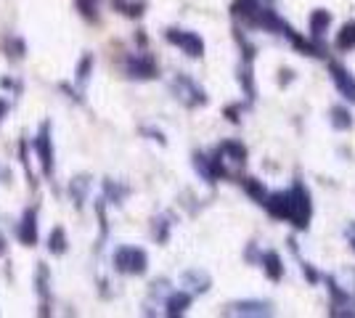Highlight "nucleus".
I'll return each instance as SVG.
<instances>
[{"label": "nucleus", "instance_id": "5701e85b", "mask_svg": "<svg viewBox=\"0 0 355 318\" xmlns=\"http://www.w3.org/2000/svg\"><path fill=\"white\" fill-rule=\"evenodd\" d=\"M114 6H117L122 14H128V16L144 14V3H125V0H114Z\"/></svg>", "mask_w": 355, "mask_h": 318}, {"label": "nucleus", "instance_id": "f03ea898", "mask_svg": "<svg viewBox=\"0 0 355 318\" xmlns=\"http://www.w3.org/2000/svg\"><path fill=\"white\" fill-rule=\"evenodd\" d=\"M148 265V258L144 249H138V247H119L117 252H114V268L119 273H130V276H138V273H144Z\"/></svg>", "mask_w": 355, "mask_h": 318}, {"label": "nucleus", "instance_id": "6e6552de", "mask_svg": "<svg viewBox=\"0 0 355 318\" xmlns=\"http://www.w3.org/2000/svg\"><path fill=\"white\" fill-rule=\"evenodd\" d=\"M215 154L220 157L223 162H225V159L234 162V165H244V162H247V146L239 143V141H223Z\"/></svg>", "mask_w": 355, "mask_h": 318}, {"label": "nucleus", "instance_id": "2eb2a0df", "mask_svg": "<svg viewBox=\"0 0 355 318\" xmlns=\"http://www.w3.org/2000/svg\"><path fill=\"white\" fill-rule=\"evenodd\" d=\"M193 167H196V173H199L207 183L218 181V175H215V170H212V159H209V157H205V154H193Z\"/></svg>", "mask_w": 355, "mask_h": 318}, {"label": "nucleus", "instance_id": "4468645a", "mask_svg": "<svg viewBox=\"0 0 355 318\" xmlns=\"http://www.w3.org/2000/svg\"><path fill=\"white\" fill-rule=\"evenodd\" d=\"M260 6H263L260 0H236V3H234V16H236V19H241L244 24H250Z\"/></svg>", "mask_w": 355, "mask_h": 318}, {"label": "nucleus", "instance_id": "1a4fd4ad", "mask_svg": "<svg viewBox=\"0 0 355 318\" xmlns=\"http://www.w3.org/2000/svg\"><path fill=\"white\" fill-rule=\"evenodd\" d=\"M19 239L21 244H37V210L30 207V210L24 212V218H21V226H19Z\"/></svg>", "mask_w": 355, "mask_h": 318}, {"label": "nucleus", "instance_id": "f3484780", "mask_svg": "<svg viewBox=\"0 0 355 318\" xmlns=\"http://www.w3.org/2000/svg\"><path fill=\"white\" fill-rule=\"evenodd\" d=\"M337 48L340 51H355V21H347L337 35Z\"/></svg>", "mask_w": 355, "mask_h": 318}, {"label": "nucleus", "instance_id": "6ab92c4d", "mask_svg": "<svg viewBox=\"0 0 355 318\" xmlns=\"http://www.w3.org/2000/svg\"><path fill=\"white\" fill-rule=\"evenodd\" d=\"M183 281H186V284H193L196 292H207L209 289V276L205 271H186L183 273Z\"/></svg>", "mask_w": 355, "mask_h": 318}, {"label": "nucleus", "instance_id": "aec40b11", "mask_svg": "<svg viewBox=\"0 0 355 318\" xmlns=\"http://www.w3.org/2000/svg\"><path fill=\"white\" fill-rule=\"evenodd\" d=\"M241 183H244L247 194H250V197H254V202H257V204H263V202H266L268 191H266V186H263V183L254 181V178H244Z\"/></svg>", "mask_w": 355, "mask_h": 318}, {"label": "nucleus", "instance_id": "f8f14e48", "mask_svg": "<svg viewBox=\"0 0 355 318\" xmlns=\"http://www.w3.org/2000/svg\"><path fill=\"white\" fill-rule=\"evenodd\" d=\"M329 24H331V14L324 11V8H318V11H313L311 14V35L315 40H321L329 30Z\"/></svg>", "mask_w": 355, "mask_h": 318}, {"label": "nucleus", "instance_id": "b1692460", "mask_svg": "<svg viewBox=\"0 0 355 318\" xmlns=\"http://www.w3.org/2000/svg\"><path fill=\"white\" fill-rule=\"evenodd\" d=\"M170 220H173L170 215H164V218L157 220V226H154V236H157V242H164V239H167V231H170V226H173Z\"/></svg>", "mask_w": 355, "mask_h": 318}, {"label": "nucleus", "instance_id": "a211bd4d", "mask_svg": "<svg viewBox=\"0 0 355 318\" xmlns=\"http://www.w3.org/2000/svg\"><path fill=\"white\" fill-rule=\"evenodd\" d=\"M48 249H51L53 255H64V252H67V233H64V228H53V231H51V236H48Z\"/></svg>", "mask_w": 355, "mask_h": 318}, {"label": "nucleus", "instance_id": "9d476101", "mask_svg": "<svg viewBox=\"0 0 355 318\" xmlns=\"http://www.w3.org/2000/svg\"><path fill=\"white\" fill-rule=\"evenodd\" d=\"M260 263H263V268H266L270 281H282L284 279V263L276 252H263V255H260Z\"/></svg>", "mask_w": 355, "mask_h": 318}, {"label": "nucleus", "instance_id": "7ed1b4c3", "mask_svg": "<svg viewBox=\"0 0 355 318\" xmlns=\"http://www.w3.org/2000/svg\"><path fill=\"white\" fill-rule=\"evenodd\" d=\"M173 93H175L178 101H183V104L191 106V109L193 106L207 104V93L202 91L189 75H178L175 80H173Z\"/></svg>", "mask_w": 355, "mask_h": 318}, {"label": "nucleus", "instance_id": "f257e3e1", "mask_svg": "<svg viewBox=\"0 0 355 318\" xmlns=\"http://www.w3.org/2000/svg\"><path fill=\"white\" fill-rule=\"evenodd\" d=\"M263 207H266L273 218H279V220H286V223H292L295 228H308L311 223V215H313V202H311V191H308V186L305 183L297 181L292 188H286V191H276V194H268L266 202H263Z\"/></svg>", "mask_w": 355, "mask_h": 318}, {"label": "nucleus", "instance_id": "a878e982", "mask_svg": "<svg viewBox=\"0 0 355 318\" xmlns=\"http://www.w3.org/2000/svg\"><path fill=\"white\" fill-rule=\"evenodd\" d=\"M69 188H72V194H74V199H77V204H83V194L88 191V178H74Z\"/></svg>", "mask_w": 355, "mask_h": 318}, {"label": "nucleus", "instance_id": "dca6fc26", "mask_svg": "<svg viewBox=\"0 0 355 318\" xmlns=\"http://www.w3.org/2000/svg\"><path fill=\"white\" fill-rule=\"evenodd\" d=\"M331 125L337 130H350L353 127V114L347 112V106H334L331 109Z\"/></svg>", "mask_w": 355, "mask_h": 318}, {"label": "nucleus", "instance_id": "ddd939ff", "mask_svg": "<svg viewBox=\"0 0 355 318\" xmlns=\"http://www.w3.org/2000/svg\"><path fill=\"white\" fill-rule=\"evenodd\" d=\"M228 313H234V316H268V313H270V305L268 303H236V305H231Z\"/></svg>", "mask_w": 355, "mask_h": 318}, {"label": "nucleus", "instance_id": "4be33fe9", "mask_svg": "<svg viewBox=\"0 0 355 318\" xmlns=\"http://www.w3.org/2000/svg\"><path fill=\"white\" fill-rule=\"evenodd\" d=\"M77 8L85 19H96L98 16V0H77Z\"/></svg>", "mask_w": 355, "mask_h": 318}, {"label": "nucleus", "instance_id": "0eeeda50", "mask_svg": "<svg viewBox=\"0 0 355 318\" xmlns=\"http://www.w3.org/2000/svg\"><path fill=\"white\" fill-rule=\"evenodd\" d=\"M35 149H37V157H40L43 173L51 175V173H53V141H51V125H48V122L40 127V136L35 141Z\"/></svg>", "mask_w": 355, "mask_h": 318}, {"label": "nucleus", "instance_id": "412c9836", "mask_svg": "<svg viewBox=\"0 0 355 318\" xmlns=\"http://www.w3.org/2000/svg\"><path fill=\"white\" fill-rule=\"evenodd\" d=\"M3 48H6V53H8L11 59L24 56V51H27V46H24V40H21V37H6V40H3Z\"/></svg>", "mask_w": 355, "mask_h": 318}, {"label": "nucleus", "instance_id": "20e7f679", "mask_svg": "<svg viewBox=\"0 0 355 318\" xmlns=\"http://www.w3.org/2000/svg\"><path fill=\"white\" fill-rule=\"evenodd\" d=\"M164 37H167V43L178 46L183 53H186V56H191V59H199V56L205 53V40H202L196 32L167 30V32H164Z\"/></svg>", "mask_w": 355, "mask_h": 318}, {"label": "nucleus", "instance_id": "393cba45", "mask_svg": "<svg viewBox=\"0 0 355 318\" xmlns=\"http://www.w3.org/2000/svg\"><path fill=\"white\" fill-rule=\"evenodd\" d=\"M104 191L114 199V204H119V199L128 194V188H125V186H117V183H112V181H104Z\"/></svg>", "mask_w": 355, "mask_h": 318}, {"label": "nucleus", "instance_id": "c756f323", "mask_svg": "<svg viewBox=\"0 0 355 318\" xmlns=\"http://www.w3.org/2000/svg\"><path fill=\"white\" fill-rule=\"evenodd\" d=\"M3 249H6V239H3V236H0V252H3Z\"/></svg>", "mask_w": 355, "mask_h": 318}, {"label": "nucleus", "instance_id": "9b49d317", "mask_svg": "<svg viewBox=\"0 0 355 318\" xmlns=\"http://www.w3.org/2000/svg\"><path fill=\"white\" fill-rule=\"evenodd\" d=\"M191 294L189 292H173L170 297H167V316H183L186 313V308L191 305Z\"/></svg>", "mask_w": 355, "mask_h": 318}, {"label": "nucleus", "instance_id": "cd10ccee", "mask_svg": "<svg viewBox=\"0 0 355 318\" xmlns=\"http://www.w3.org/2000/svg\"><path fill=\"white\" fill-rule=\"evenodd\" d=\"M345 236H347V242H350V247L355 249V223H350V226H347V231H345Z\"/></svg>", "mask_w": 355, "mask_h": 318}, {"label": "nucleus", "instance_id": "c85d7f7f", "mask_svg": "<svg viewBox=\"0 0 355 318\" xmlns=\"http://www.w3.org/2000/svg\"><path fill=\"white\" fill-rule=\"evenodd\" d=\"M6 112H8V101H6V98H0V120L6 117Z\"/></svg>", "mask_w": 355, "mask_h": 318}, {"label": "nucleus", "instance_id": "423d86ee", "mask_svg": "<svg viewBox=\"0 0 355 318\" xmlns=\"http://www.w3.org/2000/svg\"><path fill=\"white\" fill-rule=\"evenodd\" d=\"M329 72H331V80H334V85H337V91L347 98V101H353L355 104V75L350 69H345L342 64L337 61H331L329 64Z\"/></svg>", "mask_w": 355, "mask_h": 318}, {"label": "nucleus", "instance_id": "39448f33", "mask_svg": "<svg viewBox=\"0 0 355 318\" xmlns=\"http://www.w3.org/2000/svg\"><path fill=\"white\" fill-rule=\"evenodd\" d=\"M125 72L133 80H154L157 77V61L148 53H133L125 61Z\"/></svg>", "mask_w": 355, "mask_h": 318}, {"label": "nucleus", "instance_id": "bb28decb", "mask_svg": "<svg viewBox=\"0 0 355 318\" xmlns=\"http://www.w3.org/2000/svg\"><path fill=\"white\" fill-rule=\"evenodd\" d=\"M90 67H93V56H85V59L80 61V69H77V82H85V80H88Z\"/></svg>", "mask_w": 355, "mask_h": 318}]
</instances>
